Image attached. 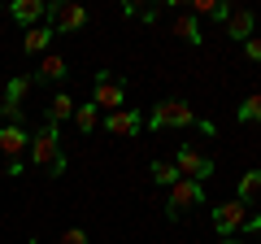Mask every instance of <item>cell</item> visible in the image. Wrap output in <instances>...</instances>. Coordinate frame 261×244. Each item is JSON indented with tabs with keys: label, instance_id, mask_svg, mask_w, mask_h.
<instances>
[{
	"label": "cell",
	"instance_id": "2e32d148",
	"mask_svg": "<svg viewBox=\"0 0 261 244\" xmlns=\"http://www.w3.org/2000/svg\"><path fill=\"white\" fill-rule=\"evenodd\" d=\"M231 9H235V5H226V0H196L187 13H192V18H196V13H205V18H214V22H226Z\"/></svg>",
	"mask_w": 261,
	"mask_h": 244
},
{
	"label": "cell",
	"instance_id": "8992f818",
	"mask_svg": "<svg viewBox=\"0 0 261 244\" xmlns=\"http://www.w3.org/2000/svg\"><path fill=\"white\" fill-rule=\"evenodd\" d=\"M244 223H248V205H244V201H235V197L222 201V205L214 209V231L222 235V240H231V235L240 231Z\"/></svg>",
	"mask_w": 261,
	"mask_h": 244
},
{
	"label": "cell",
	"instance_id": "9a60e30c",
	"mask_svg": "<svg viewBox=\"0 0 261 244\" xmlns=\"http://www.w3.org/2000/svg\"><path fill=\"white\" fill-rule=\"evenodd\" d=\"M48 44H53V27H31L27 35H22V48H27L31 57L48 53Z\"/></svg>",
	"mask_w": 261,
	"mask_h": 244
},
{
	"label": "cell",
	"instance_id": "44dd1931",
	"mask_svg": "<svg viewBox=\"0 0 261 244\" xmlns=\"http://www.w3.org/2000/svg\"><path fill=\"white\" fill-rule=\"evenodd\" d=\"M126 13H130V18H144V22H157V9H152V5H135V0H126Z\"/></svg>",
	"mask_w": 261,
	"mask_h": 244
},
{
	"label": "cell",
	"instance_id": "7c38bea8",
	"mask_svg": "<svg viewBox=\"0 0 261 244\" xmlns=\"http://www.w3.org/2000/svg\"><path fill=\"white\" fill-rule=\"evenodd\" d=\"M70 118H74V96H70V92H57L53 101H48V118L44 122L61 127V122H70Z\"/></svg>",
	"mask_w": 261,
	"mask_h": 244
},
{
	"label": "cell",
	"instance_id": "8fae6325",
	"mask_svg": "<svg viewBox=\"0 0 261 244\" xmlns=\"http://www.w3.org/2000/svg\"><path fill=\"white\" fill-rule=\"evenodd\" d=\"M44 13H48V5H44V0H13V5H9V18L13 22H22V27H35V22L39 18H44Z\"/></svg>",
	"mask_w": 261,
	"mask_h": 244
},
{
	"label": "cell",
	"instance_id": "7402d4cb",
	"mask_svg": "<svg viewBox=\"0 0 261 244\" xmlns=\"http://www.w3.org/2000/svg\"><path fill=\"white\" fill-rule=\"evenodd\" d=\"M57 244H92V240H87L83 227H70V231H61V240H57Z\"/></svg>",
	"mask_w": 261,
	"mask_h": 244
},
{
	"label": "cell",
	"instance_id": "ba28073f",
	"mask_svg": "<svg viewBox=\"0 0 261 244\" xmlns=\"http://www.w3.org/2000/svg\"><path fill=\"white\" fill-rule=\"evenodd\" d=\"M27 149H31V131L22 122H5L0 127V153H5V161H22Z\"/></svg>",
	"mask_w": 261,
	"mask_h": 244
},
{
	"label": "cell",
	"instance_id": "5b68a950",
	"mask_svg": "<svg viewBox=\"0 0 261 244\" xmlns=\"http://www.w3.org/2000/svg\"><path fill=\"white\" fill-rule=\"evenodd\" d=\"M92 105H96V109H109V113L126 109V87H122L118 79H109V75H96V83H92Z\"/></svg>",
	"mask_w": 261,
	"mask_h": 244
},
{
	"label": "cell",
	"instance_id": "52a82bcc",
	"mask_svg": "<svg viewBox=\"0 0 261 244\" xmlns=\"http://www.w3.org/2000/svg\"><path fill=\"white\" fill-rule=\"evenodd\" d=\"M174 170H178V179L205 183V179L214 175V157H205V153H196V149H178V157H174Z\"/></svg>",
	"mask_w": 261,
	"mask_h": 244
},
{
	"label": "cell",
	"instance_id": "d6986e66",
	"mask_svg": "<svg viewBox=\"0 0 261 244\" xmlns=\"http://www.w3.org/2000/svg\"><path fill=\"white\" fill-rule=\"evenodd\" d=\"M257 192H261V170H257V166H252V170H248V175H244V179H240V192H235V201H244V205H248V201H252V197H257Z\"/></svg>",
	"mask_w": 261,
	"mask_h": 244
},
{
	"label": "cell",
	"instance_id": "ffe728a7",
	"mask_svg": "<svg viewBox=\"0 0 261 244\" xmlns=\"http://www.w3.org/2000/svg\"><path fill=\"white\" fill-rule=\"evenodd\" d=\"M235 118H240V122H261V92H252L248 101L235 109Z\"/></svg>",
	"mask_w": 261,
	"mask_h": 244
},
{
	"label": "cell",
	"instance_id": "4fadbf2b",
	"mask_svg": "<svg viewBox=\"0 0 261 244\" xmlns=\"http://www.w3.org/2000/svg\"><path fill=\"white\" fill-rule=\"evenodd\" d=\"M57 83V79H65V57H57V53H44V66L31 75V83Z\"/></svg>",
	"mask_w": 261,
	"mask_h": 244
},
{
	"label": "cell",
	"instance_id": "3957f363",
	"mask_svg": "<svg viewBox=\"0 0 261 244\" xmlns=\"http://www.w3.org/2000/svg\"><path fill=\"white\" fill-rule=\"evenodd\" d=\"M148 127L152 131H166V127H196V113H192L187 101H161V105H152Z\"/></svg>",
	"mask_w": 261,
	"mask_h": 244
},
{
	"label": "cell",
	"instance_id": "6da1fadb",
	"mask_svg": "<svg viewBox=\"0 0 261 244\" xmlns=\"http://www.w3.org/2000/svg\"><path fill=\"white\" fill-rule=\"evenodd\" d=\"M31 161H35L39 170H48V175H61L65 170V153H61V131H57L53 122H44L35 135H31Z\"/></svg>",
	"mask_w": 261,
	"mask_h": 244
},
{
	"label": "cell",
	"instance_id": "30bf717a",
	"mask_svg": "<svg viewBox=\"0 0 261 244\" xmlns=\"http://www.w3.org/2000/svg\"><path fill=\"white\" fill-rule=\"evenodd\" d=\"M222 31L231 39H240V44H248L252 31H257V18H252V9H231V13H226V22H222Z\"/></svg>",
	"mask_w": 261,
	"mask_h": 244
},
{
	"label": "cell",
	"instance_id": "cb8c5ba5",
	"mask_svg": "<svg viewBox=\"0 0 261 244\" xmlns=\"http://www.w3.org/2000/svg\"><path fill=\"white\" fill-rule=\"evenodd\" d=\"M240 231H244V235H252V240L261 244V214H248V223H244Z\"/></svg>",
	"mask_w": 261,
	"mask_h": 244
},
{
	"label": "cell",
	"instance_id": "ac0fdd59",
	"mask_svg": "<svg viewBox=\"0 0 261 244\" xmlns=\"http://www.w3.org/2000/svg\"><path fill=\"white\" fill-rule=\"evenodd\" d=\"M79 127V131H96V127H100V109H96V105H74V118H70Z\"/></svg>",
	"mask_w": 261,
	"mask_h": 244
},
{
	"label": "cell",
	"instance_id": "5bb4252c",
	"mask_svg": "<svg viewBox=\"0 0 261 244\" xmlns=\"http://www.w3.org/2000/svg\"><path fill=\"white\" fill-rule=\"evenodd\" d=\"M174 35L183 39V44H192V48L200 44V39H205V35H200V22H196V18H192V13H187V9H183V13H178V18H174Z\"/></svg>",
	"mask_w": 261,
	"mask_h": 244
},
{
	"label": "cell",
	"instance_id": "d4e9b609",
	"mask_svg": "<svg viewBox=\"0 0 261 244\" xmlns=\"http://www.w3.org/2000/svg\"><path fill=\"white\" fill-rule=\"evenodd\" d=\"M218 244H240V240H235V235H231V240H218Z\"/></svg>",
	"mask_w": 261,
	"mask_h": 244
},
{
	"label": "cell",
	"instance_id": "603a6c76",
	"mask_svg": "<svg viewBox=\"0 0 261 244\" xmlns=\"http://www.w3.org/2000/svg\"><path fill=\"white\" fill-rule=\"evenodd\" d=\"M244 57H248L252 66H261V35H252L248 44H244Z\"/></svg>",
	"mask_w": 261,
	"mask_h": 244
},
{
	"label": "cell",
	"instance_id": "277c9868",
	"mask_svg": "<svg viewBox=\"0 0 261 244\" xmlns=\"http://www.w3.org/2000/svg\"><path fill=\"white\" fill-rule=\"evenodd\" d=\"M200 201H205V188L192 183V179H178L174 188H170V197H166V218H183L187 209H196Z\"/></svg>",
	"mask_w": 261,
	"mask_h": 244
},
{
	"label": "cell",
	"instance_id": "e0dca14e",
	"mask_svg": "<svg viewBox=\"0 0 261 244\" xmlns=\"http://www.w3.org/2000/svg\"><path fill=\"white\" fill-rule=\"evenodd\" d=\"M148 175H152V183H157V188H174V183H178L174 161H152V166H148Z\"/></svg>",
	"mask_w": 261,
	"mask_h": 244
},
{
	"label": "cell",
	"instance_id": "484cf974",
	"mask_svg": "<svg viewBox=\"0 0 261 244\" xmlns=\"http://www.w3.org/2000/svg\"><path fill=\"white\" fill-rule=\"evenodd\" d=\"M0 127H5V105H0Z\"/></svg>",
	"mask_w": 261,
	"mask_h": 244
},
{
	"label": "cell",
	"instance_id": "4316f807",
	"mask_svg": "<svg viewBox=\"0 0 261 244\" xmlns=\"http://www.w3.org/2000/svg\"><path fill=\"white\" fill-rule=\"evenodd\" d=\"M31 244H39V240H31Z\"/></svg>",
	"mask_w": 261,
	"mask_h": 244
},
{
	"label": "cell",
	"instance_id": "7a4b0ae2",
	"mask_svg": "<svg viewBox=\"0 0 261 244\" xmlns=\"http://www.w3.org/2000/svg\"><path fill=\"white\" fill-rule=\"evenodd\" d=\"M44 27H53V35H74L87 27V9L79 0H53L44 13Z\"/></svg>",
	"mask_w": 261,
	"mask_h": 244
},
{
	"label": "cell",
	"instance_id": "9c48e42d",
	"mask_svg": "<svg viewBox=\"0 0 261 244\" xmlns=\"http://www.w3.org/2000/svg\"><path fill=\"white\" fill-rule=\"evenodd\" d=\"M105 131L118 135V140H130V135L144 131V113H140V109H118V113L105 118Z\"/></svg>",
	"mask_w": 261,
	"mask_h": 244
}]
</instances>
